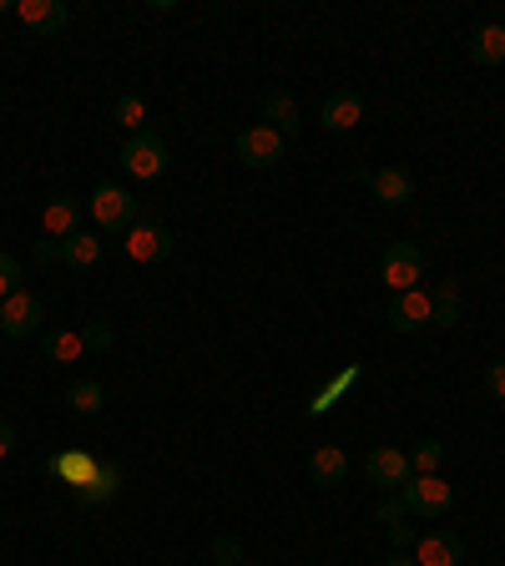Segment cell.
Segmentation results:
<instances>
[{
	"instance_id": "6da1fadb",
	"label": "cell",
	"mask_w": 505,
	"mask_h": 566,
	"mask_svg": "<svg viewBox=\"0 0 505 566\" xmlns=\"http://www.w3.org/2000/svg\"><path fill=\"white\" fill-rule=\"evenodd\" d=\"M404 511L409 516H425V521H445L455 511V486L445 476H409V486L400 491Z\"/></svg>"
},
{
	"instance_id": "7a4b0ae2",
	"label": "cell",
	"mask_w": 505,
	"mask_h": 566,
	"mask_svg": "<svg viewBox=\"0 0 505 566\" xmlns=\"http://www.w3.org/2000/svg\"><path fill=\"white\" fill-rule=\"evenodd\" d=\"M116 162H122L137 183H157V177L167 173V142H162L157 131H137V137H127V147H122Z\"/></svg>"
},
{
	"instance_id": "3957f363",
	"label": "cell",
	"mask_w": 505,
	"mask_h": 566,
	"mask_svg": "<svg viewBox=\"0 0 505 566\" xmlns=\"http://www.w3.org/2000/svg\"><path fill=\"white\" fill-rule=\"evenodd\" d=\"M41 324H46L41 293L15 289L11 299L0 304V335H11V339H36V335H41Z\"/></svg>"
},
{
	"instance_id": "277c9868",
	"label": "cell",
	"mask_w": 505,
	"mask_h": 566,
	"mask_svg": "<svg viewBox=\"0 0 505 566\" xmlns=\"http://www.w3.org/2000/svg\"><path fill=\"white\" fill-rule=\"evenodd\" d=\"M137 198H131L127 188H116V183H101L97 192H91V218H97L101 232H127L131 223H137Z\"/></svg>"
},
{
	"instance_id": "5b68a950",
	"label": "cell",
	"mask_w": 505,
	"mask_h": 566,
	"mask_svg": "<svg viewBox=\"0 0 505 566\" xmlns=\"http://www.w3.org/2000/svg\"><path fill=\"white\" fill-rule=\"evenodd\" d=\"M379 278H384L394 293L419 289V278H425V248L419 243H390L384 248V259H379Z\"/></svg>"
},
{
	"instance_id": "8992f818",
	"label": "cell",
	"mask_w": 505,
	"mask_h": 566,
	"mask_svg": "<svg viewBox=\"0 0 505 566\" xmlns=\"http://www.w3.org/2000/svg\"><path fill=\"white\" fill-rule=\"evenodd\" d=\"M122 253H127L131 263H167L173 259V232L162 228V223H131L127 232H122Z\"/></svg>"
},
{
	"instance_id": "52a82bcc",
	"label": "cell",
	"mask_w": 505,
	"mask_h": 566,
	"mask_svg": "<svg viewBox=\"0 0 505 566\" xmlns=\"http://www.w3.org/2000/svg\"><path fill=\"white\" fill-rule=\"evenodd\" d=\"M232 152H238V162H243V167H278V162H283V152H289V142H283L274 127L253 122L248 131H238Z\"/></svg>"
},
{
	"instance_id": "ba28073f",
	"label": "cell",
	"mask_w": 505,
	"mask_h": 566,
	"mask_svg": "<svg viewBox=\"0 0 505 566\" xmlns=\"http://www.w3.org/2000/svg\"><path fill=\"white\" fill-rule=\"evenodd\" d=\"M384 319H390L394 335H419V329H430V324H434V314H430V293H425V289L394 293L390 309H384Z\"/></svg>"
},
{
	"instance_id": "9c48e42d",
	"label": "cell",
	"mask_w": 505,
	"mask_h": 566,
	"mask_svg": "<svg viewBox=\"0 0 505 566\" xmlns=\"http://www.w3.org/2000/svg\"><path fill=\"white\" fill-rule=\"evenodd\" d=\"M364 470H369V486L375 491H404L409 486V455L394 451V445H379V451H369V461H364Z\"/></svg>"
},
{
	"instance_id": "30bf717a",
	"label": "cell",
	"mask_w": 505,
	"mask_h": 566,
	"mask_svg": "<svg viewBox=\"0 0 505 566\" xmlns=\"http://www.w3.org/2000/svg\"><path fill=\"white\" fill-rule=\"evenodd\" d=\"M15 21L30 36H61V30L72 26V11H66V0H21L15 5Z\"/></svg>"
},
{
	"instance_id": "8fae6325",
	"label": "cell",
	"mask_w": 505,
	"mask_h": 566,
	"mask_svg": "<svg viewBox=\"0 0 505 566\" xmlns=\"http://www.w3.org/2000/svg\"><path fill=\"white\" fill-rule=\"evenodd\" d=\"M122 480H127V470H122V465H116V461H101L97 476L81 480V486H72L76 506H106V501H116V495H122Z\"/></svg>"
},
{
	"instance_id": "7c38bea8",
	"label": "cell",
	"mask_w": 505,
	"mask_h": 566,
	"mask_svg": "<svg viewBox=\"0 0 505 566\" xmlns=\"http://www.w3.org/2000/svg\"><path fill=\"white\" fill-rule=\"evenodd\" d=\"M258 122L263 127H274L278 137H283V142H289V137H299V102H293L289 91L283 87H274V91H263V102H258Z\"/></svg>"
},
{
	"instance_id": "4fadbf2b",
	"label": "cell",
	"mask_w": 505,
	"mask_h": 566,
	"mask_svg": "<svg viewBox=\"0 0 505 566\" xmlns=\"http://www.w3.org/2000/svg\"><path fill=\"white\" fill-rule=\"evenodd\" d=\"M465 541L455 531H430V537L415 541V562L419 566H460Z\"/></svg>"
},
{
	"instance_id": "5bb4252c",
	"label": "cell",
	"mask_w": 505,
	"mask_h": 566,
	"mask_svg": "<svg viewBox=\"0 0 505 566\" xmlns=\"http://www.w3.org/2000/svg\"><path fill=\"white\" fill-rule=\"evenodd\" d=\"M318 122L329 131H354L364 122V97L359 91H333L329 102H324V112H318Z\"/></svg>"
},
{
	"instance_id": "9a60e30c",
	"label": "cell",
	"mask_w": 505,
	"mask_h": 566,
	"mask_svg": "<svg viewBox=\"0 0 505 566\" xmlns=\"http://www.w3.org/2000/svg\"><path fill=\"white\" fill-rule=\"evenodd\" d=\"M344 476H349V451L344 445H318L314 455H308V480L314 486H344Z\"/></svg>"
},
{
	"instance_id": "2e32d148",
	"label": "cell",
	"mask_w": 505,
	"mask_h": 566,
	"mask_svg": "<svg viewBox=\"0 0 505 566\" xmlns=\"http://www.w3.org/2000/svg\"><path fill=\"white\" fill-rule=\"evenodd\" d=\"M369 188H375V198H379L384 207L415 203V177L404 173V167H379V173L369 177Z\"/></svg>"
},
{
	"instance_id": "e0dca14e",
	"label": "cell",
	"mask_w": 505,
	"mask_h": 566,
	"mask_svg": "<svg viewBox=\"0 0 505 566\" xmlns=\"http://www.w3.org/2000/svg\"><path fill=\"white\" fill-rule=\"evenodd\" d=\"M81 207H87L81 198H72V192H56V198L46 203V232H51L56 243H66V238L76 232V223H81Z\"/></svg>"
},
{
	"instance_id": "ac0fdd59",
	"label": "cell",
	"mask_w": 505,
	"mask_h": 566,
	"mask_svg": "<svg viewBox=\"0 0 505 566\" xmlns=\"http://www.w3.org/2000/svg\"><path fill=\"white\" fill-rule=\"evenodd\" d=\"M97 455H87V451H61V455H51L46 461V476H56L61 486H81V480H91L97 476Z\"/></svg>"
},
{
	"instance_id": "d6986e66",
	"label": "cell",
	"mask_w": 505,
	"mask_h": 566,
	"mask_svg": "<svg viewBox=\"0 0 505 566\" xmlns=\"http://www.w3.org/2000/svg\"><path fill=\"white\" fill-rule=\"evenodd\" d=\"M470 61H476V66H501L505 61V26L470 30Z\"/></svg>"
},
{
	"instance_id": "ffe728a7",
	"label": "cell",
	"mask_w": 505,
	"mask_h": 566,
	"mask_svg": "<svg viewBox=\"0 0 505 566\" xmlns=\"http://www.w3.org/2000/svg\"><path fill=\"white\" fill-rule=\"evenodd\" d=\"M61 263H66V268H97V263H101V238H97V232L76 228L72 238L61 243Z\"/></svg>"
},
{
	"instance_id": "44dd1931",
	"label": "cell",
	"mask_w": 505,
	"mask_h": 566,
	"mask_svg": "<svg viewBox=\"0 0 505 566\" xmlns=\"http://www.w3.org/2000/svg\"><path fill=\"white\" fill-rule=\"evenodd\" d=\"M41 344H46V360H51V364H76L81 354H87V344H81L76 329H51Z\"/></svg>"
},
{
	"instance_id": "7402d4cb",
	"label": "cell",
	"mask_w": 505,
	"mask_h": 566,
	"mask_svg": "<svg viewBox=\"0 0 505 566\" xmlns=\"http://www.w3.org/2000/svg\"><path fill=\"white\" fill-rule=\"evenodd\" d=\"M430 314H434V329H455L460 324V289L455 284H440L430 293Z\"/></svg>"
},
{
	"instance_id": "603a6c76",
	"label": "cell",
	"mask_w": 505,
	"mask_h": 566,
	"mask_svg": "<svg viewBox=\"0 0 505 566\" xmlns=\"http://www.w3.org/2000/svg\"><path fill=\"white\" fill-rule=\"evenodd\" d=\"M66 405H72V415H81V420L101 415V385L97 379H76L72 390H66Z\"/></svg>"
},
{
	"instance_id": "cb8c5ba5",
	"label": "cell",
	"mask_w": 505,
	"mask_h": 566,
	"mask_svg": "<svg viewBox=\"0 0 505 566\" xmlns=\"http://www.w3.org/2000/svg\"><path fill=\"white\" fill-rule=\"evenodd\" d=\"M112 116H116V127H127L131 137H137V131H147V102L137 97V91H127V97H116Z\"/></svg>"
},
{
	"instance_id": "d4e9b609",
	"label": "cell",
	"mask_w": 505,
	"mask_h": 566,
	"mask_svg": "<svg viewBox=\"0 0 505 566\" xmlns=\"http://www.w3.org/2000/svg\"><path fill=\"white\" fill-rule=\"evenodd\" d=\"M404 455H409V470H415V476H440L445 445H440V440H415V451H404Z\"/></svg>"
},
{
	"instance_id": "484cf974",
	"label": "cell",
	"mask_w": 505,
	"mask_h": 566,
	"mask_svg": "<svg viewBox=\"0 0 505 566\" xmlns=\"http://www.w3.org/2000/svg\"><path fill=\"white\" fill-rule=\"evenodd\" d=\"M354 379H359V364H344V375H339V379H329V385H324V390L314 394V405H308V415H329V405H333V400H339V394L349 390V385H354Z\"/></svg>"
},
{
	"instance_id": "4316f807",
	"label": "cell",
	"mask_w": 505,
	"mask_h": 566,
	"mask_svg": "<svg viewBox=\"0 0 505 566\" xmlns=\"http://www.w3.org/2000/svg\"><path fill=\"white\" fill-rule=\"evenodd\" d=\"M404 516H409V511H404L400 491H384V495L375 501V521H379V526H394V521H404Z\"/></svg>"
},
{
	"instance_id": "83f0119b",
	"label": "cell",
	"mask_w": 505,
	"mask_h": 566,
	"mask_svg": "<svg viewBox=\"0 0 505 566\" xmlns=\"http://www.w3.org/2000/svg\"><path fill=\"white\" fill-rule=\"evenodd\" d=\"M213 566H243V541H238V537H217L213 541Z\"/></svg>"
},
{
	"instance_id": "f1b7e54d",
	"label": "cell",
	"mask_w": 505,
	"mask_h": 566,
	"mask_svg": "<svg viewBox=\"0 0 505 566\" xmlns=\"http://www.w3.org/2000/svg\"><path fill=\"white\" fill-rule=\"evenodd\" d=\"M15 284H21V259H11V253H0V304L15 293Z\"/></svg>"
},
{
	"instance_id": "f546056e",
	"label": "cell",
	"mask_w": 505,
	"mask_h": 566,
	"mask_svg": "<svg viewBox=\"0 0 505 566\" xmlns=\"http://www.w3.org/2000/svg\"><path fill=\"white\" fill-rule=\"evenodd\" d=\"M81 344L91 349V354H106V349H112V324H87V329H81Z\"/></svg>"
},
{
	"instance_id": "4dcf8cb0",
	"label": "cell",
	"mask_w": 505,
	"mask_h": 566,
	"mask_svg": "<svg viewBox=\"0 0 505 566\" xmlns=\"http://www.w3.org/2000/svg\"><path fill=\"white\" fill-rule=\"evenodd\" d=\"M30 259H36V263L61 259V243H56V238H51V232H41V238H36V248H30Z\"/></svg>"
},
{
	"instance_id": "1f68e13d",
	"label": "cell",
	"mask_w": 505,
	"mask_h": 566,
	"mask_svg": "<svg viewBox=\"0 0 505 566\" xmlns=\"http://www.w3.org/2000/svg\"><path fill=\"white\" fill-rule=\"evenodd\" d=\"M390 541H394V552H415V526H409V521H394V526H390Z\"/></svg>"
},
{
	"instance_id": "d6a6232c",
	"label": "cell",
	"mask_w": 505,
	"mask_h": 566,
	"mask_svg": "<svg viewBox=\"0 0 505 566\" xmlns=\"http://www.w3.org/2000/svg\"><path fill=\"white\" fill-rule=\"evenodd\" d=\"M485 390H491L495 400H505V360L485 364Z\"/></svg>"
},
{
	"instance_id": "836d02e7",
	"label": "cell",
	"mask_w": 505,
	"mask_h": 566,
	"mask_svg": "<svg viewBox=\"0 0 505 566\" xmlns=\"http://www.w3.org/2000/svg\"><path fill=\"white\" fill-rule=\"evenodd\" d=\"M15 451V425L11 420H0V461Z\"/></svg>"
},
{
	"instance_id": "e575fe53",
	"label": "cell",
	"mask_w": 505,
	"mask_h": 566,
	"mask_svg": "<svg viewBox=\"0 0 505 566\" xmlns=\"http://www.w3.org/2000/svg\"><path fill=\"white\" fill-rule=\"evenodd\" d=\"M379 566H419V562H415V552H390Z\"/></svg>"
},
{
	"instance_id": "d590c367",
	"label": "cell",
	"mask_w": 505,
	"mask_h": 566,
	"mask_svg": "<svg viewBox=\"0 0 505 566\" xmlns=\"http://www.w3.org/2000/svg\"><path fill=\"white\" fill-rule=\"evenodd\" d=\"M501 26H505V21H501Z\"/></svg>"
},
{
	"instance_id": "8d00e7d4",
	"label": "cell",
	"mask_w": 505,
	"mask_h": 566,
	"mask_svg": "<svg viewBox=\"0 0 505 566\" xmlns=\"http://www.w3.org/2000/svg\"><path fill=\"white\" fill-rule=\"evenodd\" d=\"M243 566H248V562H243Z\"/></svg>"
},
{
	"instance_id": "74e56055",
	"label": "cell",
	"mask_w": 505,
	"mask_h": 566,
	"mask_svg": "<svg viewBox=\"0 0 505 566\" xmlns=\"http://www.w3.org/2000/svg\"><path fill=\"white\" fill-rule=\"evenodd\" d=\"M314 566H318V562H314Z\"/></svg>"
}]
</instances>
